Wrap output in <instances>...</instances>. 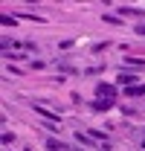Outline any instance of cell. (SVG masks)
I'll list each match as a JSON object with an SVG mask.
<instances>
[{"mask_svg":"<svg viewBox=\"0 0 145 151\" xmlns=\"http://www.w3.org/2000/svg\"><path fill=\"white\" fill-rule=\"evenodd\" d=\"M139 81V76L136 73H125V70H119V76H116V87H134Z\"/></svg>","mask_w":145,"mask_h":151,"instance_id":"7a4b0ae2","label":"cell"},{"mask_svg":"<svg viewBox=\"0 0 145 151\" xmlns=\"http://www.w3.org/2000/svg\"><path fill=\"white\" fill-rule=\"evenodd\" d=\"M32 111H35L38 116H44V122H52V125H61V116H58V113H52V111H47L44 105H32Z\"/></svg>","mask_w":145,"mask_h":151,"instance_id":"277c9868","label":"cell"},{"mask_svg":"<svg viewBox=\"0 0 145 151\" xmlns=\"http://www.w3.org/2000/svg\"><path fill=\"white\" fill-rule=\"evenodd\" d=\"M102 20L110 23V26H122V18H119V15H102Z\"/></svg>","mask_w":145,"mask_h":151,"instance_id":"7c38bea8","label":"cell"},{"mask_svg":"<svg viewBox=\"0 0 145 151\" xmlns=\"http://www.w3.org/2000/svg\"><path fill=\"white\" fill-rule=\"evenodd\" d=\"M113 105H116V99H108V96H96V99L90 102V108H93L96 113H105V111H110Z\"/></svg>","mask_w":145,"mask_h":151,"instance_id":"6da1fadb","label":"cell"},{"mask_svg":"<svg viewBox=\"0 0 145 151\" xmlns=\"http://www.w3.org/2000/svg\"><path fill=\"white\" fill-rule=\"evenodd\" d=\"M29 67H32V70H47V61H41V58H32V61H29Z\"/></svg>","mask_w":145,"mask_h":151,"instance_id":"2e32d148","label":"cell"},{"mask_svg":"<svg viewBox=\"0 0 145 151\" xmlns=\"http://www.w3.org/2000/svg\"><path fill=\"white\" fill-rule=\"evenodd\" d=\"M122 15H131V18H145V9H136V6H119ZM119 15V18H122Z\"/></svg>","mask_w":145,"mask_h":151,"instance_id":"52a82bcc","label":"cell"},{"mask_svg":"<svg viewBox=\"0 0 145 151\" xmlns=\"http://www.w3.org/2000/svg\"><path fill=\"white\" fill-rule=\"evenodd\" d=\"M128 67H136V70H142L145 67V58H136V55H128V58H122Z\"/></svg>","mask_w":145,"mask_h":151,"instance_id":"9c48e42d","label":"cell"},{"mask_svg":"<svg viewBox=\"0 0 145 151\" xmlns=\"http://www.w3.org/2000/svg\"><path fill=\"white\" fill-rule=\"evenodd\" d=\"M116 84H110V81H96V96H108V99H116Z\"/></svg>","mask_w":145,"mask_h":151,"instance_id":"3957f363","label":"cell"},{"mask_svg":"<svg viewBox=\"0 0 145 151\" xmlns=\"http://www.w3.org/2000/svg\"><path fill=\"white\" fill-rule=\"evenodd\" d=\"M87 137H90V139H96V142H108V134L99 131V128H90V131H87Z\"/></svg>","mask_w":145,"mask_h":151,"instance_id":"30bf717a","label":"cell"},{"mask_svg":"<svg viewBox=\"0 0 145 151\" xmlns=\"http://www.w3.org/2000/svg\"><path fill=\"white\" fill-rule=\"evenodd\" d=\"M3 58H9V61H29L26 52H12V50H9V52H3Z\"/></svg>","mask_w":145,"mask_h":151,"instance_id":"8fae6325","label":"cell"},{"mask_svg":"<svg viewBox=\"0 0 145 151\" xmlns=\"http://www.w3.org/2000/svg\"><path fill=\"white\" fill-rule=\"evenodd\" d=\"M0 142H3V148H6L9 142H15V134H12V131H3V134H0Z\"/></svg>","mask_w":145,"mask_h":151,"instance_id":"5bb4252c","label":"cell"},{"mask_svg":"<svg viewBox=\"0 0 145 151\" xmlns=\"http://www.w3.org/2000/svg\"><path fill=\"white\" fill-rule=\"evenodd\" d=\"M142 145H145V137H142Z\"/></svg>","mask_w":145,"mask_h":151,"instance_id":"ac0fdd59","label":"cell"},{"mask_svg":"<svg viewBox=\"0 0 145 151\" xmlns=\"http://www.w3.org/2000/svg\"><path fill=\"white\" fill-rule=\"evenodd\" d=\"M15 18L18 20H35V23H47V18H44V15H35V12H18V15H15Z\"/></svg>","mask_w":145,"mask_h":151,"instance_id":"ba28073f","label":"cell"},{"mask_svg":"<svg viewBox=\"0 0 145 151\" xmlns=\"http://www.w3.org/2000/svg\"><path fill=\"white\" fill-rule=\"evenodd\" d=\"M102 70H105V64H99V67L93 64V67H87V70H84V76H102Z\"/></svg>","mask_w":145,"mask_h":151,"instance_id":"9a60e30c","label":"cell"},{"mask_svg":"<svg viewBox=\"0 0 145 151\" xmlns=\"http://www.w3.org/2000/svg\"><path fill=\"white\" fill-rule=\"evenodd\" d=\"M0 23H3V26H15V23H18V18H15V15H6V12H3V15H0Z\"/></svg>","mask_w":145,"mask_h":151,"instance_id":"4fadbf2b","label":"cell"},{"mask_svg":"<svg viewBox=\"0 0 145 151\" xmlns=\"http://www.w3.org/2000/svg\"><path fill=\"white\" fill-rule=\"evenodd\" d=\"M47 151H72V145H67V142H61V139H47Z\"/></svg>","mask_w":145,"mask_h":151,"instance_id":"8992f818","label":"cell"},{"mask_svg":"<svg viewBox=\"0 0 145 151\" xmlns=\"http://www.w3.org/2000/svg\"><path fill=\"white\" fill-rule=\"evenodd\" d=\"M134 32H136V35H142V38H145V23H136V29H134Z\"/></svg>","mask_w":145,"mask_h":151,"instance_id":"e0dca14e","label":"cell"},{"mask_svg":"<svg viewBox=\"0 0 145 151\" xmlns=\"http://www.w3.org/2000/svg\"><path fill=\"white\" fill-rule=\"evenodd\" d=\"M128 99H145V84H134V87H122Z\"/></svg>","mask_w":145,"mask_h":151,"instance_id":"5b68a950","label":"cell"}]
</instances>
